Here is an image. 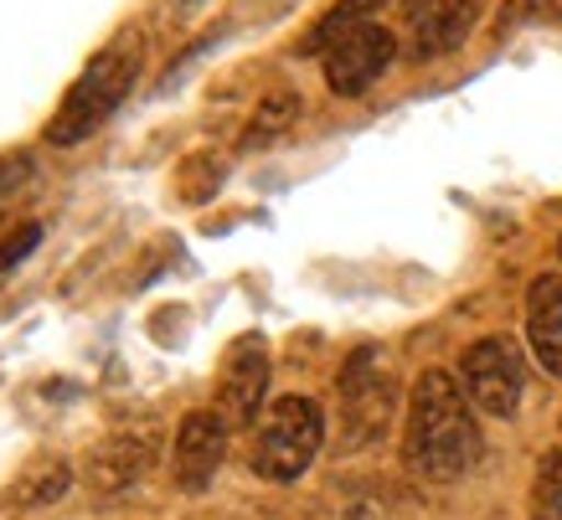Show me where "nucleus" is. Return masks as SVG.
Here are the masks:
<instances>
[{"label": "nucleus", "mask_w": 562, "mask_h": 520, "mask_svg": "<svg viewBox=\"0 0 562 520\" xmlns=\"http://www.w3.org/2000/svg\"><path fill=\"white\" fill-rule=\"evenodd\" d=\"M325 443V412L310 397H279L258 422L254 443V474L269 485H294L315 464Z\"/></svg>", "instance_id": "7ed1b4c3"}, {"label": "nucleus", "mask_w": 562, "mask_h": 520, "mask_svg": "<svg viewBox=\"0 0 562 520\" xmlns=\"http://www.w3.org/2000/svg\"><path fill=\"white\" fill-rule=\"evenodd\" d=\"M392 407H397V376L392 361L376 346L351 351L341 366V418H346V449H367L372 438L387 433Z\"/></svg>", "instance_id": "20e7f679"}, {"label": "nucleus", "mask_w": 562, "mask_h": 520, "mask_svg": "<svg viewBox=\"0 0 562 520\" xmlns=\"http://www.w3.org/2000/svg\"><path fill=\"white\" fill-rule=\"evenodd\" d=\"M387 0H336L330 11H325L321 21H315V32L300 42V52H310V57H325V52L336 47L341 36H351L357 26H372V16L382 11Z\"/></svg>", "instance_id": "f8f14e48"}, {"label": "nucleus", "mask_w": 562, "mask_h": 520, "mask_svg": "<svg viewBox=\"0 0 562 520\" xmlns=\"http://www.w3.org/2000/svg\"><path fill=\"white\" fill-rule=\"evenodd\" d=\"M155 449H160V438L150 428H120V433H109L93 449V459H88V485L103 489V495H120V489L139 485L145 470H155Z\"/></svg>", "instance_id": "9d476101"}, {"label": "nucleus", "mask_w": 562, "mask_h": 520, "mask_svg": "<svg viewBox=\"0 0 562 520\" xmlns=\"http://www.w3.org/2000/svg\"><path fill=\"white\" fill-rule=\"evenodd\" d=\"M485 0H403V32H408L413 63H434L454 52L475 26Z\"/></svg>", "instance_id": "6e6552de"}, {"label": "nucleus", "mask_w": 562, "mask_h": 520, "mask_svg": "<svg viewBox=\"0 0 562 520\" xmlns=\"http://www.w3.org/2000/svg\"><path fill=\"white\" fill-rule=\"evenodd\" d=\"M36 242H42V222H21L11 233H0V269H16Z\"/></svg>", "instance_id": "dca6fc26"}, {"label": "nucleus", "mask_w": 562, "mask_h": 520, "mask_svg": "<svg viewBox=\"0 0 562 520\" xmlns=\"http://www.w3.org/2000/svg\"><path fill=\"white\" fill-rule=\"evenodd\" d=\"M392 57H397V36L387 26H357L351 36H341L336 47L325 52V83L336 99H357L367 88L392 68Z\"/></svg>", "instance_id": "423d86ee"}, {"label": "nucleus", "mask_w": 562, "mask_h": 520, "mask_svg": "<svg viewBox=\"0 0 562 520\" xmlns=\"http://www.w3.org/2000/svg\"><path fill=\"white\" fill-rule=\"evenodd\" d=\"M294 114H300V99H294V93H273V99L258 109L254 124H248V145H263L269 135H279Z\"/></svg>", "instance_id": "2eb2a0df"}, {"label": "nucleus", "mask_w": 562, "mask_h": 520, "mask_svg": "<svg viewBox=\"0 0 562 520\" xmlns=\"http://www.w3.org/2000/svg\"><path fill=\"white\" fill-rule=\"evenodd\" d=\"M346 520H376V516H372V505H351V510H346Z\"/></svg>", "instance_id": "f3484780"}, {"label": "nucleus", "mask_w": 562, "mask_h": 520, "mask_svg": "<svg viewBox=\"0 0 562 520\" xmlns=\"http://www.w3.org/2000/svg\"><path fill=\"white\" fill-rule=\"evenodd\" d=\"M263 392H269V346L258 336L233 340V351L222 361V382H217V412L233 428L254 422V412L263 407Z\"/></svg>", "instance_id": "1a4fd4ad"}, {"label": "nucleus", "mask_w": 562, "mask_h": 520, "mask_svg": "<svg viewBox=\"0 0 562 520\" xmlns=\"http://www.w3.org/2000/svg\"><path fill=\"white\" fill-rule=\"evenodd\" d=\"M403 459L424 479H460L480 459V428L470 412L464 386L449 371H424L408 403V433H403Z\"/></svg>", "instance_id": "f257e3e1"}, {"label": "nucleus", "mask_w": 562, "mask_h": 520, "mask_svg": "<svg viewBox=\"0 0 562 520\" xmlns=\"http://www.w3.org/2000/svg\"><path fill=\"white\" fill-rule=\"evenodd\" d=\"M227 433H233V422L222 418L217 407H202V412H187V418H181L171 464H176V485L187 489V495H202V489L217 479L222 459H227Z\"/></svg>", "instance_id": "0eeeda50"}, {"label": "nucleus", "mask_w": 562, "mask_h": 520, "mask_svg": "<svg viewBox=\"0 0 562 520\" xmlns=\"http://www.w3.org/2000/svg\"><path fill=\"white\" fill-rule=\"evenodd\" d=\"M135 78H139V36L109 42V47L72 78V88L63 93V103H57V114L47 118V145H57V150L83 145L103 118L130 99Z\"/></svg>", "instance_id": "f03ea898"}, {"label": "nucleus", "mask_w": 562, "mask_h": 520, "mask_svg": "<svg viewBox=\"0 0 562 520\" xmlns=\"http://www.w3.org/2000/svg\"><path fill=\"white\" fill-rule=\"evenodd\" d=\"M460 386L464 397L480 407V412H491V418H512L516 407H521V355L506 336H485L475 340L460 361Z\"/></svg>", "instance_id": "39448f33"}, {"label": "nucleus", "mask_w": 562, "mask_h": 520, "mask_svg": "<svg viewBox=\"0 0 562 520\" xmlns=\"http://www.w3.org/2000/svg\"><path fill=\"white\" fill-rule=\"evenodd\" d=\"M68 464L63 459H52V464H36V470H26L11 485V495H5V505H16V510H42V505L63 500V489H68Z\"/></svg>", "instance_id": "ddd939ff"}, {"label": "nucleus", "mask_w": 562, "mask_h": 520, "mask_svg": "<svg viewBox=\"0 0 562 520\" xmlns=\"http://www.w3.org/2000/svg\"><path fill=\"white\" fill-rule=\"evenodd\" d=\"M531 520H562V449L542 453L531 485Z\"/></svg>", "instance_id": "4468645a"}, {"label": "nucleus", "mask_w": 562, "mask_h": 520, "mask_svg": "<svg viewBox=\"0 0 562 520\" xmlns=\"http://www.w3.org/2000/svg\"><path fill=\"white\" fill-rule=\"evenodd\" d=\"M558 258H562V242H558Z\"/></svg>", "instance_id": "a211bd4d"}, {"label": "nucleus", "mask_w": 562, "mask_h": 520, "mask_svg": "<svg viewBox=\"0 0 562 520\" xmlns=\"http://www.w3.org/2000/svg\"><path fill=\"white\" fill-rule=\"evenodd\" d=\"M527 340L547 376H562V273H542L527 289Z\"/></svg>", "instance_id": "9b49d317"}]
</instances>
